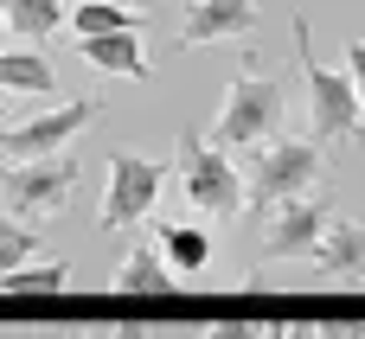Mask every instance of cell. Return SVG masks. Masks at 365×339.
<instances>
[{
	"label": "cell",
	"mask_w": 365,
	"mask_h": 339,
	"mask_svg": "<svg viewBox=\"0 0 365 339\" xmlns=\"http://www.w3.org/2000/svg\"><path fill=\"white\" fill-rule=\"evenodd\" d=\"M282 122H289V83L269 77V71L257 64V45L244 38V64H237V77H231V90H225V109H218V122H212L205 141L225 147V154H250V147L276 141Z\"/></svg>",
	"instance_id": "6da1fadb"
},
{
	"label": "cell",
	"mask_w": 365,
	"mask_h": 339,
	"mask_svg": "<svg viewBox=\"0 0 365 339\" xmlns=\"http://www.w3.org/2000/svg\"><path fill=\"white\" fill-rule=\"evenodd\" d=\"M263 333H269V339H327L321 327H314V320H269Z\"/></svg>",
	"instance_id": "ffe728a7"
},
{
	"label": "cell",
	"mask_w": 365,
	"mask_h": 339,
	"mask_svg": "<svg viewBox=\"0 0 365 339\" xmlns=\"http://www.w3.org/2000/svg\"><path fill=\"white\" fill-rule=\"evenodd\" d=\"M58 90V71L45 51H0V96H51Z\"/></svg>",
	"instance_id": "4fadbf2b"
},
{
	"label": "cell",
	"mask_w": 365,
	"mask_h": 339,
	"mask_svg": "<svg viewBox=\"0 0 365 339\" xmlns=\"http://www.w3.org/2000/svg\"><path fill=\"white\" fill-rule=\"evenodd\" d=\"M257 32V0H192L186 19H180V51L192 45H237Z\"/></svg>",
	"instance_id": "9c48e42d"
},
{
	"label": "cell",
	"mask_w": 365,
	"mask_h": 339,
	"mask_svg": "<svg viewBox=\"0 0 365 339\" xmlns=\"http://www.w3.org/2000/svg\"><path fill=\"white\" fill-rule=\"evenodd\" d=\"M0 13H6L13 38H32V45L64 26V0H0Z\"/></svg>",
	"instance_id": "9a60e30c"
},
{
	"label": "cell",
	"mask_w": 365,
	"mask_h": 339,
	"mask_svg": "<svg viewBox=\"0 0 365 339\" xmlns=\"http://www.w3.org/2000/svg\"><path fill=\"white\" fill-rule=\"evenodd\" d=\"M321 333H327V339H365V327H359V320H327Z\"/></svg>",
	"instance_id": "7402d4cb"
},
{
	"label": "cell",
	"mask_w": 365,
	"mask_h": 339,
	"mask_svg": "<svg viewBox=\"0 0 365 339\" xmlns=\"http://www.w3.org/2000/svg\"><path fill=\"white\" fill-rule=\"evenodd\" d=\"M314 269L321 276H340V282H365V224L359 218H334L321 250H314Z\"/></svg>",
	"instance_id": "8fae6325"
},
{
	"label": "cell",
	"mask_w": 365,
	"mask_h": 339,
	"mask_svg": "<svg viewBox=\"0 0 365 339\" xmlns=\"http://www.w3.org/2000/svg\"><path fill=\"white\" fill-rule=\"evenodd\" d=\"M32 256H38V231L26 218H0V276L19 269V263H32Z\"/></svg>",
	"instance_id": "ac0fdd59"
},
{
	"label": "cell",
	"mask_w": 365,
	"mask_h": 339,
	"mask_svg": "<svg viewBox=\"0 0 365 339\" xmlns=\"http://www.w3.org/2000/svg\"><path fill=\"white\" fill-rule=\"evenodd\" d=\"M109 339H148V333H141L135 320H122V327H109Z\"/></svg>",
	"instance_id": "603a6c76"
},
{
	"label": "cell",
	"mask_w": 365,
	"mask_h": 339,
	"mask_svg": "<svg viewBox=\"0 0 365 339\" xmlns=\"http://www.w3.org/2000/svg\"><path fill=\"white\" fill-rule=\"evenodd\" d=\"M154 244L173 276H205V263H212V237L199 224H154Z\"/></svg>",
	"instance_id": "5bb4252c"
},
{
	"label": "cell",
	"mask_w": 365,
	"mask_h": 339,
	"mask_svg": "<svg viewBox=\"0 0 365 339\" xmlns=\"http://www.w3.org/2000/svg\"><path fill=\"white\" fill-rule=\"evenodd\" d=\"M346 71H353V90H359V103H365V38L346 45Z\"/></svg>",
	"instance_id": "44dd1931"
},
{
	"label": "cell",
	"mask_w": 365,
	"mask_h": 339,
	"mask_svg": "<svg viewBox=\"0 0 365 339\" xmlns=\"http://www.w3.org/2000/svg\"><path fill=\"white\" fill-rule=\"evenodd\" d=\"M180 186L205 218H237L244 212V167L237 154L212 147L205 135H180Z\"/></svg>",
	"instance_id": "277c9868"
},
{
	"label": "cell",
	"mask_w": 365,
	"mask_h": 339,
	"mask_svg": "<svg viewBox=\"0 0 365 339\" xmlns=\"http://www.w3.org/2000/svg\"><path fill=\"white\" fill-rule=\"evenodd\" d=\"M199 339H269V333H263L257 320H212Z\"/></svg>",
	"instance_id": "d6986e66"
},
{
	"label": "cell",
	"mask_w": 365,
	"mask_h": 339,
	"mask_svg": "<svg viewBox=\"0 0 365 339\" xmlns=\"http://www.w3.org/2000/svg\"><path fill=\"white\" fill-rule=\"evenodd\" d=\"M77 173H83L77 154H45V160H13V167L0 173V186H6V199H13V212H26V218H51V212L71 205Z\"/></svg>",
	"instance_id": "8992f818"
},
{
	"label": "cell",
	"mask_w": 365,
	"mask_h": 339,
	"mask_svg": "<svg viewBox=\"0 0 365 339\" xmlns=\"http://www.w3.org/2000/svg\"><path fill=\"white\" fill-rule=\"evenodd\" d=\"M295 32V58H302V83H308V135L314 141H359L365 135V103L353 90V71H327L314 58V32H308V13L289 19Z\"/></svg>",
	"instance_id": "3957f363"
},
{
	"label": "cell",
	"mask_w": 365,
	"mask_h": 339,
	"mask_svg": "<svg viewBox=\"0 0 365 339\" xmlns=\"http://www.w3.org/2000/svg\"><path fill=\"white\" fill-rule=\"evenodd\" d=\"M96 115H103L96 96H83V103H51L45 115L0 128V147H6V160H45V154H64V141H77Z\"/></svg>",
	"instance_id": "ba28073f"
},
{
	"label": "cell",
	"mask_w": 365,
	"mask_h": 339,
	"mask_svg": "<svg viewBox=\"0 0 365 339\" xmlns=\"http://www.w3.org/2000/svg\"><path fill=\"white\" fill-rule=\"evenodd\" d=\"M321 179H327V141H314V135H276V141H263V147H250L244 154V212H276V205H289V199H308V192H321Z\"/></svg>",
	"instance_id": "7a4b0ae2"
},
{
	"label": "cell",
	"mask_w": 365,
	"mask_h": 339,
	"mask_svg": "<svg viewBox=\"0 0 365 339\" xmlns=\"http://www.w3.org/2000/svg\"><path fill=\"white\" fill-rule=\"evenodd\" d=\"M71 45H77L83 64H96L103 77H135V83H141V77L154 71L135 32H83V38H71Z\"/></svg>",
	"instance_id": "30bf717a"
},
{
	"label": "cell",
	"mask_w": 365,
	"mask_h": 339,
	"mask_svg": "<svg viewBox=\"0 0 365 339\" xmlns=\"http://www.w3.org/2000/svg\"><path fill=\"white\" fill-rule=\"evenodd\" d=\"M122 6H135V13H148V6H160V0H122Z\"/></svg>",
	"instance_id": "d4e9b609"
},
{
	"label": "cell",
	"mask_w": 365,
	"mask_h": 339,
	"mask_svg": "<svg viewBox=\"0 0 365 339\" xmlns=\"http://www.w3.org/2000/svg\"><path fill=\"white\" fill-rule=\"evenodd\" d=\"M71 339H83V333H71Z\"/></svg>",
	"instance_id": "484cf974"
},
{
	"label": "cell",
	"mask_w": 365,
	"mask_h": 339,
	"mask_svg": "<svg viewBox=\"0 0 365 339\" xmlns=\"http://www.w3.org/2000/svg\"><path fill=\"white\" fill-rule=\"evenodd\" d=\"M160 186H167V167H160V160H141V154H109V192H103L96 224H103V231H135V224L154 212Z\"/></svg>",
	"instance_id": "52a82bcc"
},
{
	"label": "cell",
	"mask_w": 365,
	"mask_h": 339,
	"mask_svg": "<svg viewBox=\"0 0 365 339\" xmlns=\"http://www.w3.org/2000/svg\"><path fill=\"white\" fill-rule=\"evenodd\" d=\"M64 276H71V269H64L58 256H51V263H38V256H32V263H19V269H6V276H0V295H19V301H32V295H58V288H64Z\"/></svg>",
	"instance_id": "2e32d148"
},
{
	"label": "cell",
	"mask_w": 365,
	"mask_h": 339,
	"mask_svg": "<svg viewBox=\"0 0 365 339\" xmlns=\"http://www.w3.org/2000/svg\"><path fill=\"white\" fill-rule=\"evenodd\" d=\"M340 212H334V199L327 192H308V199H289V205H276L269 212V231H263V244H257V269L263 263H314V250H321V237H327V224H334Z\"/></svg>",
	"instance_id": "5b68a950"
},
{
	"label": "cell",
	"mask_w": 365,
	"mask_h": 339,
	"mask_svg": "<svg viewBox=\"0 0 365 339\" xmlns=\"http://www.w3.org/2000/svg\"><path fill=\"white\" fill-rule=\"evenodd\" d=\"M173 282H180V276L167 269L160 244L148 237V244H135V250L115 263V282H109V288H115V295H173Z\"/></svg>",
	"instance_id": "7c38bea8"
},
{
	"label": "cell",
	"mask_w": 365,
	"mask_h": 339,
	"mask_svg": "<svg viewBox=\"0 0 365 339\" xmlns=\"http://www.w3.org/2000/svg\"><path fill=\"white\" fill-rule=\"evenodd\" d=\"M6 38H13V26H6V13H0V51H6Z\"/></svg>",
	"instance_id": "cb8c5ba5"
},
{
	"label": "cell",
	"mask_w": 365,
	"mask_h": 339,
	"mask_svg": "<svg viewBox=\"0 0 365 339\" xmlns=\"http://www.w3.org/2000/svg\"><path fill=\"white\" fill-rule=\"evenodd\" d=\"M135 6H122V0H77V13H71V32L83 38V32H135Z\"/></svg>",
	"instance_id": "e0dca14e"
}]
</instances>
